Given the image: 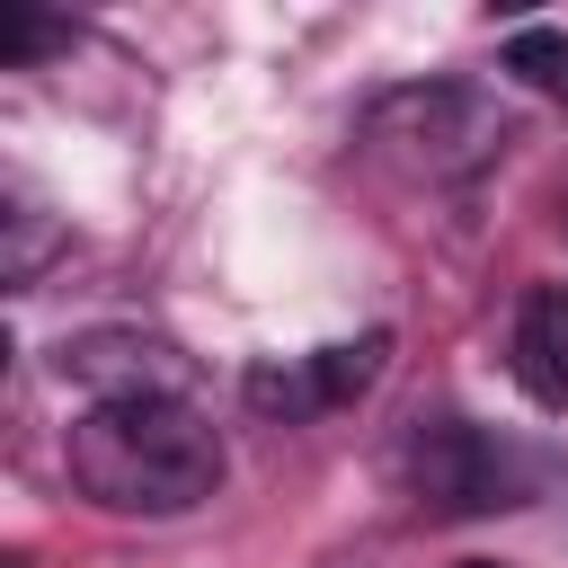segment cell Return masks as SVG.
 <instances>
[{
  "instance_id": "277c9868",
  "label": "cell",
  "mask_w": 568,
  "mask_h": 568,
  "mask_svg": "<svg viewBox=\"0 0 568 568\" xmlns=\"http://www.w3.org/2000/svg\"><path fill=\"white\" fill-rule=\"evenodd\" d=\"M382 355H390V337L382 328H364L355 346H320V355H293V364H257L248 373V408H266V417H320V408H346L355 390H373V373H382Z\"/></svg>"
},
{
  "instance_id": "52a82bcc",
  "label": "cell",
  "mask_w": 568,
  "mask_h": 568,
  "mask_svg": "<svg viewBox=\"0 0 568 568\" xmlns=\"http://www.w3.org/2000/svg\"><path fill=\"white\" fill-rule=\"evenodd\" d=\"M506 71H515L524 89H541V98L568 106V36H559V27H515V36H506Z\"/></svg>"
},
{
  "instance_id": "ba28073f",
  "label": "cell",
  "mask_w": 568,
  "mask_h": 568,
  "mask_svg": "<svg viewBox=\"0 0 568 568\" xmlns=\"http://www.w3.org/2000/svg\"><path fill=\"white\" fill-rule=\"evenodd\" d=\"M9 231H18V248H9V284H36V266H44V248H53V231H44V204L18 186L9 195Z\"/></svg>"
},
{
  "instance_id": "6da1fadb",
  "label": "cell",
  "mask_w": 568,
  "mask_h": 568,
  "mask_svg": "<svg viewBox=\"0 0 568 568\" xmlns=\"http://www.w3.org/2000/svg\"><path fill=\"white\" fill-rule=\"evenodd\" d=\"M71 479L115 515H186L222 488V435L186 399H89L71 426Z\"/></svg>"
},
{
  "instance_id": "9c48e42d",
  "label": "cell",
  "mask_w": 568,
  "mask_h": 568,
  "mask_svg": "<svg viewBox=\"0 0 568 568\" xmlns=\"http://www.w3.org/2000/svg\"><path fill=\"white\" fill-rule=\"evenodd\" d=\"M53 44H71V27L36 18V9H9V18H0V62H9V71L36 62V53H53Z\"/></svg>"
},
{
  "instance_id": "30bf717a",
  "label": "cell",
  "mask_w": 568,
  "mask_h": 568,
  "mask_svg": "<svg viewBox=\"0 0 568 568\" xmlns=\"http://www.w3.org/2000/svg\"><path fill=\"white\" fill-rule=\"evenodd\" d=\"M462 568H497V559H462Z\"/></svg>"
},
{
  "instance_id": "3957f363",
  "label": "cell",
  "mask_w": 568,
  "mask_h": 568,
  "mask_svg": "<svg viewBox=\"0 0 568 568\" xmlns=\"http://www.w3.org/2000/svg\"><path fill=\"white\" fill-rule=\"evenodd\" d=\"M408 488H417L435 515H497V506H524L532 453H515L506 435H488V426H470V417H435V426H417V444H408Z\"/></svg>"
},
{
  "instance_id": "8992f818",
  "label": "cell",
  "mask_w": 568,
  "mask_h": 568,
  "mask_svg": "<svg viewBox=\"0 0 568 568\" xmlns=\"http://www.w3.org/2000/svg\"><path fill=\"white\" fill-rule=\"evenodd\" d=\"M506 364L541 408H568V284H532L506 328Z\"/></svg>"
},
{
  "instance_id": "7a4b0ae2",
  "label": "cell",
  "mask_w": 568,
  "mask_h": 568,
  "mask_svg": "<svg viewBox=\"0 0 568 568\" xmlns=\"http://www.w3.org/2000/svg\"><path fill=\"white\" fill-rule=\"evenodd\" d=\"M364 142L408 178H470L506 151V115L462 80H417V89H382L364 106Z\"/></svg>"
},
{
  "instance_id": "5b68a950",
  "label": "cell",
  "mask_w": 568,
  "mask_h": 568,
  "mask_svg": "<svg viewBox=\"0 0 568 568\" xmlns=\"http://www.w3.org/2000/svg\"><path fill=\"white\" fill-rule=\"evenodd\" d=\"M62 373L98 399H186V373L160 337H133V328H98L80 346H62Z\"/></svg>"
}]
</instances>
